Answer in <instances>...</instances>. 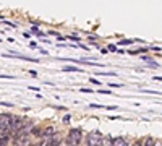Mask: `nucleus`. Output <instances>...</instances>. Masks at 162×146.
<instances>
[{
  "instance_id": "obj_18",
  "label": "nucleus",
  "mask_w": 162,
  "mask_h": 146,
  "mask_svg": "<svg viewBox=\"0 0 162 146\" xmlns=\"http://www.w3.org/2000/svg\"><path fill=\"white\" fill-rule=\"evenodd\" d=\"M63 122H65V124H68V122H70V117H68V115L63 117Z\"/></svg>"
},
{
  "instance_id": "obj_16",
  "label": "nucleus",
  "mask_w": 162,
  "mask_h": 146,
  "mask_svg": "<svg viewBox=\"0 0 162 146\" xmlns=\"http://www.w3.org/2000/svg\"><path fill=\"white\" fill-rule=\"evenodd\" d=\"M29 75H31L32 78H37V72H34V70H31V72H29Z\"/></svg>"
},
{
  "instance_id": "obj_20",
  "label": "nucleus",
  "mask_w": 162,
  "mask_h": 146,
  "mask_svg": "<svg viewBox=\"0 0 162 146\" xmlns=\"http://www.w3.org/2000/svg\"><path fill=\"white\" fill-rule=\"evenodd\" d=\"M41 146H44V144H42V143H41ZM46 146H49V144H47V143H46Z\"/></svg>"
},
{
  "instance_id": "obj_8",
  "label": "nucleus",
  "mask_w": 162,
  "mask_h": 146,
  "mask_svg": "<svg viewBox=\"0 0 162 146\" xmlns=\"http://www.w3.org/2000/svg\"><path fill=\"white\" fill-rule=\"evenodd\" d=\"M141 93H151V94H156V96H160V94H162L159 91H151V89H141Z\"/></svg>"
},
{
  "instance_id": "obj_10",
  "label": "nucleus",
  "mask_w": 162,
  "mask_h": 146,
  "mask_svg": "<svg viewBox=\"0 0 162 146\" xmlns=\"http://www.w3.org/2000/svg\"><path fill=\"white\" fill-rule=\"evenodd\" d=\"M133 41H130V39H123V41H120L118 44H122V46H128V44H131Z\"/></svg>"
},
{
  "instance_id": "obj_15",
  "label": "nucleus",
  "mask_w": 162,
  "mask_h": 146,
  "mask_svg": "<svg viewBox=\"0 0 162 146\" xmlns=\"http://www.w3.org/2000/svg\"><path fill=\"white\" fill-rule=\"evenodd\" d=\"M109 50H110V52H118V50L115 49V46H109Z\"/></svg>"
},
{
  "instance_id": "obj_3",
  "label": "nucleus",
  "mask_w": 162,
  "mask_h": 146,
  "mask_svg": "<svg viewBox=\"0 0 162 146\" xmlns=\"http://www.w3.org/2000/svg\"><path fill=\"white\" fill-rule=\"evenodd\" d=\"M102 143V136L99 131H91L88 135V146H97Z\"/></svg>"
},
{
  "instance_id": "obj_9",
  "label": "nucleus",
  "mask_w": 162,
  "mask_h": 146,
  "mask_svg": "<svg viewBox=\"0 0 162 146\" xmlns=\"http://www.w3.org/2000/svg\"><path fill=\"white\" fill-rule=\"evenodd\" d=\"M144 146H154V140H152V138H146Z\"/></svg>"
},
{
  "instance_id": "obj_13",
  "label": "nucleus",
  "mask_w": 162,
  "mask_h": 146,
  "mask_svg": "<svg viewBox=\"0 0 162 146\" xmlns=\"http://www.w3.org/2000/svg\"><path fill=\"white\" fill-rule=\"evenodd\" d=\"M109 84H110V88H120L122 86L120 83H109Z\"/></svg>"
},
{
  "instance_id": "obj_2",
  "label": "nucleus",
  "mask_w": 162,
  "mask_h": 146,
  "mask_svg": "<svg viewBox=\"0 0 162 146\" xmlns=\"http://www.w3.org/2000/svg\"><path fill=\"white\" fill-rule=\"evenodd\" d=\"M81 140H83V131H81V128H71L68 131V144H79L81 143Z\"/></svg>"
},
{
  "instance_id": "obj_21",
  "label": "nucleus",
  "mask_w": 162,
  "mask_h": 146,
  "mask_svg": "<svg viewBox=\"0 0 162 146\" xmlns=\"http://www.w3.org/2000/svg\"><path fill=\"white\" fill-rule=\"evenodd\" d=\"M15 146H18V144H16V143H15Z\"/></svg>"
},
{
  "instance_id": "obj_7",
  "label": "nucleus",
  "mask_w": 162,
  "mask_h": 146,
  "mask_svg": "<svg viewBox=\"0 0 162 146\" xmlns=\"http://www.w3.org/2000/svg\"><path fill=\"white\" fill-rule=\"evenodd\" d=\"M63 72H81V70L76 67H63Z\"/></svg>"
},
{
  "instance_id": "obj_14",
  "label": "nucleus",
  "mask_w": 162,
  "mask_h": 146,
  "mask_svg": "<svg viewBox=\"0 0 162 146\" xmlns=\"http://www.w3.org/2000/svg\"><path fill=\"white\" fill-rule=\"evenodd\" d=\"M81 93H94L93 89H88V88H83V89H79Z\"/></svg>"
},
{
  "instance_id": "obj_19",
  "label": "nucleus",
  "mask_w": 162,
  "mask_h": 146,
  "mask_svg": "<svg viewBox=\"0 0 162 146\" xmlns=\"http://www.w3.org/2000/svg\"><path fill=\"white\" fill-rule=\"evenodd\" d=\"M133 146H143V144H141V143H138V141H136V143L133 144Z\"/></svg>"
},
{
  "instance_id": "obj_4",
  "label": "nucleus",
  "mask_w": 162,
  "mask_h": 146,
  "mask_svg": "<svg viewBox=\"0 0 162 146\" xmlns=\"http://www.w3.org/2000/svg\"><path fill=\"white\" fill-rule=\"evenodd\" d=\"M52 135H55V128H54V127H47L46 130H42V136H44V138L52 136Z\"/></svg>"
},
{
  "instance_id": "obj_1",
  "label": "nucleus",
  "mask_w": 162,
  "mask_h": 146,
  "mask_svg": "<svg viewBox=\"0 0 162 146\" xmlns=\"http://www.w3.org/2000/svg\"><path fill=\"white\" fill-rule=\"evenodd\" d=\"M8 131H12V115L2 114L0 115V135H8Z\"/></svg>"
},
{
  "instance_id": "obj_11",
  "label": "nucleus",
  "mask_w": 162,
  "mask_h": 146,
  "mask_svg": "<svg viewBox=\"0 0 162 146\" xmlns=\"http://www.w3.org/2000/svg\"><path fill=\"white\" fill-rule=\"evenodd\" d=\"M31 131H32V133H34V135H37V136H39V135H42V130H41V128H32Z\"/></svg>"
},
{
  "instance_id": "obj_17",
  "label": "nucleus",
  "mask_w": 162,
  "mask_h": 146,
  "mask_svg": "<svg viewBox=\"0 0 162 146\" xmlns=\"http://www.w3.org/2000/svg\"><path fill=\"white\" fill-rule=\"evenodd\" d=\"M68 39H73V41H76V42H78V41H79V37L73 34V36H70V37H68Z\"/></svg>"
},
{
  "instance_id": "obj_12",
  "label": "nucleus",
  "mask_w": 162,
  "mask_h": 146,
  "mask_svg": "<svg viewBox=\"0 0 162 146\" xmlns=\"http://www.w3.org/2000/svg\"><path fill=\"white\" fill-rule=\"evenodd\" d=\"M97 93H101V94H112L110 91H107V89H97Z\"/></svg>"
},
{
  "instance_id": "obj_6",
  "label": "nucleus",
  "mask_w": 162,
  "mask_h": 146,
  "mask_svg": "<svg viewBox=\"0 0 162 146\" xmlns=\"http://www.w3.org/2000/svg\"><path fill=\"white\" fill-rule=\"evenodd\" d=\"M113 146H128V143L123 138H117L115 141H113Z\"/></svg>"
},
{
  "instance_id": "obj_5",
  "label": "nucleus",
  "mask_w": 162,
  "mask_h": 146,
  "mask_svg": "<svg viewBox=\"0 0 162 146\" xmlns=\"http://www.w3.org/2000/svg\"><path fill=\"white\" fill-rule=\"evenodd\" d=\"M8 140H10V135H0V146H7Z\"/></svg>"
}]
</instances>
